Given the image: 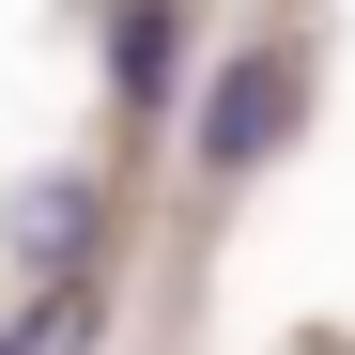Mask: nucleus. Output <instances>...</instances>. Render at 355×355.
Listing matches in <instances>:
<instances>
[{"label": "nucleus", "mask_w": 355, "mask_h": 355, "mask_svg": "<svg viewBox=\"0 0 355 355\" xmlns=\"http://www.w3.org/2000/svg\"><path fill=\"white\" fill-rule=\"evenodd\" d=\"M293 124H309V46H232L201 78V108H186V170L201 186H248V170L293 155Z\"/></svg>", "instance_id": "f257e3e1"}, {"label": "nucleus", "mask_w": 355, "mask_h": 355, "mask_svg": "<svg viewBox=\"0 0 355 355\" xmlns=\"http://www.w3.org/2000/svg\"><path fill=\"white\" fill-rule=\"evenodd\" d=\"M0 355H31V340H16V324H0Z\"/></svg>", "instance_id": "39448f33"}, {"label": "nucleus", "mask_w": 355, "mask_h": 355, "mask_svg": "<svg viewBox=\"0 0 355 355\" xmlns=\"http://www.w3.org/2000/svg\"><path fill=\"white\" fill-rule=\"evenodd\" d=\"M108 78H124V108H170V16H155V0L108 16Z\"/></svg>", "instance_id": "7ed1b4c3"}, {"label": "nucleus", "mask_w": 355, "mask_h": 355, "mask_svg": "<svg viewBox=\"0 0 355 355\" xmlns=\"http://www.w3.org/2000/svg\"><path fill=\"white\" fill-rule=\"evenodd\" d=\"M16 340H31V355H93V340H108V293H93V278H78V293H31Z\"/></svg>", "instance_id": "20e7f679"}, {"label": "nucleus", "mask_w": 355, "mask_h": 355, "mask_svg": "<svg viewBox=\"0 0 355 355\" xmlns=\"http://www.w3.org/2000/svg\"><path fill=\"white\" fill-rule=\"evenodd\" d=\"M93 248H108V186H93V170H31V186H16V263L31 278H93Z\"/></svg>", "instance_id": "f03ea898"}]
</instances>
